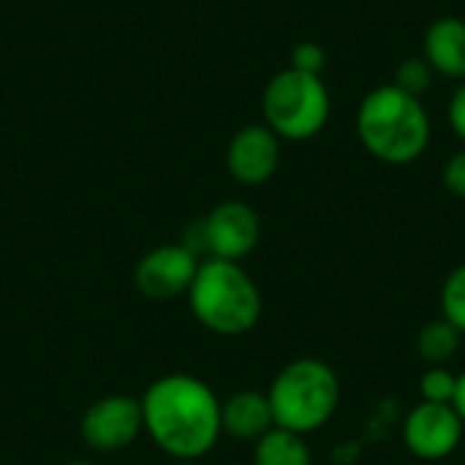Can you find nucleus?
I'll list each match as a JSON object with an SVG mask.
<instances>
[{"instance_id":"obj_1","label":"nucleus","mask_w":465,"mask_h":465,"mask_svg":"<svg viewBox=\"0 0 465 465\" xmlns=\"http://www.w3.org/2000/svg\"><path fill=\"white\" fill-rule=\"evenodd\" d=\"M142 414L153 441L177 460L207 455L223 433L218 398L204 381L185 373L158 379L142 398Z\"/></svg>"},{"instance_id":"obj_2","label":"nucleus","mask_w":465,"mask_h":465,"mask_svg":"<svg viewBox=\"0 0 465 465\" xmlns=\"http://www.w3.org/2000/svg\"><path fill=\"white\" fill-rule=\"evenodd\" d=\"M430 114L417 95L395 84H381L365 95L357 112V136L381 163L406 166L425 155L430 144Z\"/></svg>"},{"instance_id":"obj_3","label":"nucleus","mask_w":465,"mask_h":465,"mask_svg":"<svg viewBox=\"0 0 465 465\" xmlns=\"http://www.w3.org/2000/svg\"><path fill=\"white\" fill-rule=\"evenodd\" d=\"M193 316L218 335H245L262 319V294L253 278L237 264L207 259L188 289Z\"/></svg>"},{"instance_id":"obj_4","label":"nucleus","mask_w":465,"mask_h":465,"mask_svg":"<svg viewBox=\"0 0 465 465\" xmlns=\"http://www.w3.org/2000/svg\"><path fill=\"white\" fill-rule=\"evenodd\" d=\"M267 398L275 428L305 436L335 417L341 406V379L324 360L300 357L275 376Z\"/></svg>"},{"instance_id":"obj_5","label":"nucleus","mask_w":465,"mask_h":465,"mask_svg":"<svg viewBox=\"0 0 465 465\" xmlns=\"http://www.w3.org/2000/svg\"><path fill=\"white\" fill-rule=\"evenodd\" d=\"M264 125L289 142H305L324 131L330 120V90L316 74L297 68L278 71L262 95Z\"/></svg>"},{"instance_id":"obj_6","label":"nucleus","mask_w":465,"mask_h":465,"mask_svg":"<svg viewBox=\"0 0 465 465\" xmlns=\"http://www.w3.org/2000/svg\"><path fill=\"white\" fill-rule=\"evenodd\" d=\"M262 237L259 215L245 202H223L210 215L199 218L188 226L183 245L199 259L210 253V259L240 262L245 259Z\"/></svg>"},{"instance_id":"obj_7","label":"nucleus","mask_w":465,"mask_h":465,"mask_svg":"<svg viewBox=\"0 0 465 465\" xmlns=\"http://www.w3.org/2000/svg\"><path fill=\"white\" fill-rule=\"evenodd\" d=\"M463 420L452 403H420L403 422L406 450L420 460H444L463 441Z\"/></svg>"},{"instance_id":"obj_8","label":"nucleus","mask_w":465,"mask_h":465,"mask_svg":"<svg viewBox=\"0 0 465 465\" xmlns=\"http://www.w3.org/2000/svg\"><path fill=\"white\" fill-rule=\"evenodd\" d=\"M144 428L142 401L109 395L95 401L82 417V436L98 452H120L136 441Z\"/></svg>"},{"instance_id":"obj_9","label":"nucleus","mask_w":465,"mask_h":465,"mask_svg":"<svg viewBox=\"0 0 465 465\" xmlns=\"http://www.w3.org/2000/svg\"><path fill=\"white\" fill-rule=\"evenodd\" d=\"M199 270V259L185 245H161L136 267V286L150 300H174L188 294Z\"/></svg>"},{"instance_id":"obj_10","label":"nucleus","mask_w":465,"mask_h":465,"mask_svg":"<svg viewBox=\"0 0 465 465\" xmlns=\"http://www.w3.org/2000/svg\"><path fill=\"white\" fill-rule=\"evenodd\" d=\"M281 163V139L262 123L240 128L226 150V166L242 185L267 183Z\"/></svg>"},{"instance_id":"obj_11","label":"nucleus","mask_w":465,"mask_h":465,"mask_svg":"<svg viewBox=\"0 0 465 465\" xmlns=\"http://www.w3.org/2000/svg\"><path fill=\"white\" fill-rule=\"evenodd\" d=\"M422 57L447 79H465V22L460 16H439L422 38Z\"/></svg>"},{"instance_id":"obj_12","label":"nucleus","mask_w":465,"mask_h":465,"mask_svg":"<svg viewBox=\"0 0 465 465\" xmlns=\"http://www.w3.org/2000/svg\"><path fill=\"white\" fill-rule=\"evenodd\" d=\"M221 428L234 439L259 441L267 430L275 428L270 398L253 390L232 395L226 403H221Z\"/></svg>"},{"instance_id":"obj_13","label":"nucleus","mask_w":465,"mask_h":465,"mask_svg":"<svg viewBox=\"0 0 465 465\" xmlns=\"http://www.w3.org/2000/svg\"><path fill=\"white\" fill-rule=\"evenodd\" d=\"M253 460L256 465H311V450L300 433L272 428L256 441Z\"/></svg>"},{"instance_id":"obj_14","label":"nucleus","mask_w":465,"mask_h":465,"mask_svg":"<svg viewBox=\"0 0 465 465\" xmlns=\"http://www.w3.org/2000/svg\"><path fill=\"white\" fill-rule=\"evenodd\" d=\"M460 341H463V335L447 319H436V322H430V324H425L420 330V335H417V354L430 368L447 365L460 351Z\"/></svg>"},{"instance_id":"obj_15","label":"nucleus","mask_w":465,"mask_h":465,"mask_svg":"<svg viewBox=\"0 0 465 465\" xmlns=\"http://www.w3.org/2000/svg\"><path fill=\"white\" fill-rule=\"evenodd\" d=\"M441 319L465 335V264L455 267L441 286Z\"/></svg>"},{"instance_id":"obj_16","label":"nucleus","mask_w":465,"mask_h":465,"mask_svg":"<svg viewBox=\"0 0 465 465\" xmlns=\"http://www.w3.org/2000/svg\"><path fill=\"white\" fill-rule=\"evenodd\" d=\"M433 76H436V71L430 68V63L425 60V57H409V60H403L398 68H395V79H392V84L395 87H401L403 93H409V95H422V93H428L430 90V84H433Z\"/></svg>"},{"instance_id":"obj_17","label":"nucleus","mask_w":465,"mask_h":465,"mask_svg":"<svg viewBox=\"0 0 465 465\" xmlns=\"http://www.w3.org/2000/svg\"><path fill=\"white\" fill-rule=\"evenodd\" d=\"M458 390V373H452L447 365L428 368L420 379V395L425 403H452Z\"/></svg>"},{"instance_id":"obj_18","label":"nucleus","mask_w":465,"mask_h":465,"mask_svg":"<svg viewBox=\"0 0 465 465\" xmlns=\"http://www.w3.org/2000/svg\"><path fill=\"white\" fill-rule=\"evenodd\" d=\"M324 65H327V52H324L322 44H316V41H300L292 49V65L289 68H297V71L322 76Z\"/></svg>"},{"instance_id":"obj_19","label":"nucleus","mask_w":465,"mask_h":465,"mask_svg":"<svg viewBox=\"0 0 465 465\" xmlns=\"http://www.w3.org/2000/svg\"><path fill=\"white\" fill-rule=\"evenodd\" d=\"M444 185L458 199H465V150L455 153L444 166Z\"/></svg>"},{"instance_id":"obj_20","label":"nucleus","mask_w":465,"mask_h":465,"mask_svg":"<svg viewBox=\"0 0 465 465\" xmlns=\"http://www.w3.org/2000/svg\"><path fill=\"white\" fill-rule=\"evenodd\" d=\"M447 117H450V125H452L455 136L465 142V79L455 87V93H452V98H450Z\"/></svg>"},{"instance_id":"obj_21","label":"nucleus","mask_w":465,"mask_h":465,"mask_svg":"<svg viewBox=\"0 0 465 465\" xmlns=\"http://www.w3.org/2000/svg\"><path fill=\"white\" fill-rule=\"evenodd\" d=\"M452 406H455V411L460 414V420H463V425H465V371L458 376V390H455V401H452Z\"/></svg>"},{"instance_id":"obj_22","label":"nucleus","mask_w":465,"mask_h":465,"mask_svg":"<svg viewBox=\"0 0 465 465\" xmlns=\"http://www.w3.org/2000/svg\"><path fill=\"white\" fill-rule=\"evenodd\" d=\"M174 465H196V463H191V460H180V463H174Z\"/></svg>"},{"instance_id":"obj_23","label":"nucleus","mask_w":465,"mask_h":465,"mask_svg":"<svg viewBox=\"0 0 465 465\" xmlns=\"http://www.w3.org/2000/svg\"><path fill=\"white\" fill-rule=\"evenodd\" d=\"M65 465H90V463H65Z\"/></svg>"}]
</instances>
